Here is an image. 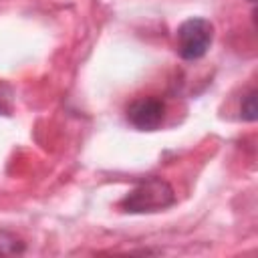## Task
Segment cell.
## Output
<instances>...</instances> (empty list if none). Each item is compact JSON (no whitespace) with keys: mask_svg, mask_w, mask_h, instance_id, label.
<instances>
[{"mask_svg":"<svg viewBox=\"0 0 258 258\" xmlns=\"http://www.w3.org/2000/svg\"><path fill=\"white\" fill-rule=\"evenodd\" d=\"M163 117H165V103L157 97H141L127 107V121L141 131L157 129L163 123Z\"/></svg>","mask_w":258,"mask_h":258,"instance_id":"cell-3","label":"cell"},{"mask_svg":"<svg viewBox=\"0 0 258 258\" xmlns=\"http://www.w3.org/2000/svg\"><path fill=\"white\" fill-rule=\"evenodd\" d=\"M24 250V244L6 232H0V254H20Z\"/></svg>","mask_w":258,"mask_h":258,"instance_id":"cell-4","label":"cell"},{"mask_svg":"<svg viewBox=\"0 0 258 258\" xmlns=\"http://www.w3.org/2000/svg\"><path fill=\"white\" fill-rule=\"evenodd\" d=\"M258 111H256V91H250V93H246L244 97H242V105H240V115H242V119H246V121H256V115Z\"/></svg>","mask_w":258,"mask_h":258,"instance_id":"cell-5","label":"cell"},{"mask_svg":"<svg viewBox=\"0 0 258 258\" xmlns=\"http://www.w3.org/2000/svg\"><path fill=\"white\" fill-rule=\"evenodd\" d=\"M175 202L173 187L161 177H147L141 179L123 200L121 208L129 214H145V212H159L169 208Z\"/></svg>","mask_w":258,"mask_h":258,"instance_id":"cell-1","label":"cell"},{"mask_svg":"<svg viewBox=\"0 0 258 258\" xmlns=\"http://www.w3.org/2000/svg\"><path fill=\"white\" fill-rule=\"evenodd\" d=\"M250 2H254V0H250Z\"/></svg>","mask_w":258,"mask_h":258,"instance_id":"cell-7","label":"cell"},{"mask_svg":"<svg viewBox=\"0 0 258 258\" xmlns=\"http://www.w3.org/2000/svg\"><path fill=\"white\" fill-rule=\"evenodd\" d=\"M214 40V26L206 18H187L177 28V52L185 60L202 58Z\"/></svg>","mask_w":258,"mask_h":258,"instance_id":"cell-2","label":"cell"},{"mask_svg":"<svg viewBox=\"0 0 258 258\" xmlns=\"http://www.w3.org/2000/svg\"><path fill=\"white\" fill-rule=\"evenodd\" d=\"M12 89L4 83V81H0V113L2 115H8L10 111H12Z\"/></svg>","mask_w":258,"mask_h":258,"instance_id":"cell-6","label":"cell"}]
</instances>
